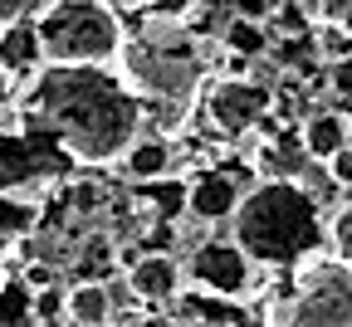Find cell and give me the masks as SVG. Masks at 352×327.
I'll use <instances>...</instances> for the list:
<instances>
[{
	"label": "cell",
	"mask_w": 352,
	"mask_h": 327,
	"mask_svg": "<svg viewBox=\"0 0 352 327\" xmlns=\"http://www.w3.org/2000/svg\"><path fill=\"white\" fill-rule=\"evenodd\" d=\"M25 127L83 166H108L142 132V98L108 64H44L25 93Z\"/></svg>",
	"instance_id": "1"
},
{
	"label": "cell",
	"mask_w": 352,
	"mask_h": 327,
	"mask_svg": "<svg viewBox=\"0 0 352 327\" xmlns=\"http://www.w3.org/2000/svg\"><path fill=\"white\" fill-rule=\"evenodd\" d=\"M235 245L250 264H298L328 245V225L318 215V196L298 181H264L230 210Z\"/></svg>",
	"instance_id": "2"
},
{
	"label": "cell",
	"mask_w": 352,
	"mask_h": 327,
	"mask_svg": "<svg viewBox=\"0 0 352 327\" xmlns=\"http://www.w3.org/2000/svg\"><path fill=\"white\" fill-rule=\"evenodd\" d=\"M122 83L152 103H191L206 78V39H196L182 20L147 15L118 44Z\"/></svg>",
	"instance_id": "3"
},
{
	"label": "cell",
	"mask_w": 352,
	"mask_h": 327,
	"mask_svg": "<svg viewBox=\"0 0 352 327\" xmlns=\"http://www.w3.org/2000/svg\"><path fill=\"white\" fill-rule=\"evenodd\" d=\"M34 39L50 64H113L122 20L108 0H50L34 20Z\"/></svg>",
	"instance_id": "4"
},
{
	"label": "cell",
	"mask_w": 352,
	"mask_h": 327,
	"mask_svg": "<svg viewBox=\"0 0 352 327\" xmlns=\"http://www.w3.org/2000/svg\"><path fill=\"white\" fill-rule=\"evenodd\" d=\"M270 327H352V269H303L294 293L270 303Z\"/></svg>",
	"instance_id": "5"
},
{
	"label": "cell",
	"mask_w": 352,
	"mask_h": 327,
	"mask_svg": "<svg viewBox=\"0 0 352 327\" xmlns=\"http://www.w3.org/2000/svg\"><path fill=\"white\" fill-rule=\"evenodd\" d=\"M270 88L245 78V74H230V78H220L210 88V98H206V117L226 132V137H245L254 132L264 117H270Z\"/></svg>",
	"instance_id": "6"
},
{
	"label": "cell",
	"mask_w": 352,
	"mask_h": 327,
	"mask_svg": "<svg viewBox=\"0 0 352 327\" xmlns=\"http://www.w3.org/2000/svg\"><path fill=\"white\" fill-rule=\"evenodd\" d=\"M191 278L206 284L210 293H220V298H240L254 278V264L235 240H210L191 254Z\"/></svg>",
	"instance_id": "7"
},
{
	"label": "cell",
	"mask_w": 352,
	"mask_h": 327,
	"mask_svg": "<svg viewBox=\"0 0 352 327\" xmlns=\"http://www.w3.org/2000/svg\"><path fill=\"white\" fill-rule=\"evenodd\" d=\"M50 137L39 132H0V191H20L30 181H44L50 171V152H44Z\"/></svg>",
	"instance_id": "8"
},
{
	"label": "cell",
	"mask_w": 352,
	"mask_h": 327,
	"mask_svg": "<svg viewBox=\"0 0 352 327\" xmlns=\"http://www.w3.org/2000/svg\"><path fill=\"white\" fill-rule=\"evenodd\" d=\"M127 293L142 303H171L182 293V269H176L171 254H142L127 269Z\"/></svg>",
	"instance_id": "9"
},
{
	"label": "cell",
	"mask_w": 352,
	"mask_h": 327,
	"mask_svg": "<svg viewBox=\"0 0 352 327\" xmlns=\"http://www.w3.org/2000/svg\"><path fill=\"white\" fill-rule=\"evenodd\" d=\"M235 201H240V185H235L226 171H201V176L186 185V215H196V220H206V225L230 220Z\"/></svg>",
	"instance_id": "10"
},
{
	"label": "cell",
	"mask_w": 352,
	"mask_h": 327,
	"mask_svg": "<svg viewBox=\"0 0 352 327\" xmlns=\"http://www.w3.org/2000/svg\"><path fill=\"white\" fill-rule=\"evenodd\" d=\"M347 142H352V122L342 113H308L298 127V147L308 152V161H328Z\"/></svg>",
	"instance_id": "11"
},
{
	"label": "cell",
	"mask_w": 352,
	"mask_h": 327,
	"mask_svg": "<svg viewBox=\"0 0 352 327\" xmlns=\"http://www.w3.org/2000/svg\"><path fill=\"white\" fill-rule=\"evenodd\" d=\"M122 166H127L132 181H157V176L171 171V142H166L162 132H152V137L138 132L127 142V152H122Z\"/></svg>",
	"instance_id": "12"
},
{
	"label": "cell",
	"mask_w": 352,
	"mask_h": 327,
	"mask_svg": "<svg viewBox=\"0 0 352 327\" xmlns=\"http://www.w3.org/2000/svg\"><path fill=\"white\" fill-rule=\"evenodd\" d=\"M39 39H34V20L20 25H0V69L6 74H30L39 64Z\"/></svg>",
	"instance_id": "13"
},
{
	"label": "cell",
	"mask_w": 352,
	"mask_h": 327,
	"mask_svg": "<svg viewBox=\"0 0 352 327\" xmlns=\"http://www.w3.org/2000/svg\"><path fill=\"white\" fill-rule=\"evenodd\" d=\"M64 317L74 327H103L113 317V293L103 284H74L64 293Z\"/></svg>",
	"instance_id": "14"
},
{
	"label": "cell",
	"mask_w": 352,
	"mask_h": 327,
	"mask_svg": "<svg viewBox=\"0 0 352 327\" xmlns=\"http://www.w3.org/2000/svg\"><path fill=\"white\" fill-rule=\"evenodd\" d=\"M34 225H39V210L30 201H20V191H0V245L25 240Z\"/></svg>",
	"instance_id": "15"
},
{
	"label": "cell",
	"mask_w": 352,
	"mask_h": 327,
	"mask_svg": "<svg viewBox=\"0 0 352 327\" xmlns=\"http://www.w3.org/2000/svg\"><path fill=\"white\" fill-rule=\"evenodd\" d=\"M303 161H308V152L294 142V137H289V142H270L259 152V171L264 176H279V181H294L303 171Z\"/></svg>",
	"instance_id": "16"
},
{
	"label": "cell",
	"mask_w": 352,
	"mask_h": 327,
	"mask_svg": "<svg viewBox=\"0 0 352 327\" xmlns=\"http://www.w3.org/2000/svg\"><path fill=\"white\" fill-rule=\"evenodd\" d=\"M308 20H314V15H308L298 0H274V5H270V30L279 39H303L308 34Z\"/></svg>",
	"instance_id": "17"
},
{
	"label": "cell",
	"mask_w": 352,
	"mask_h": 327,
	"mask_svg": "<svg viewBox=\"0 0 352 327\" xmlns=\"http://www.w3.org/2000/svg\"><path fill=\"white\" fill-rule=\"evenodd\" d=\"M328 245H333L338 264L352 269V205H342V210L333 215V225H328Z\"/></svg>",
	"instance_id": "18"
},
{
	"label": "cell",
	"mask_w": 352,
	"mask_h": 327,
	"mask_svg": "<svg viewBox=\"0 0 352 327\" xmlns=\"http://www.w3.org/2000/svg\"><path fill=\"white\" fill-rule=\"evenodd\" d=\"M318 54H323V59H342V54H352V34H347L338 20H328V25L318 30Z\"/></svg>",
	"instance_id": "19"
},
{
	"label": "cell",
	"mask_w": 352,
	"mask_h": 327,
	"mask_svg": "<svg viewBox=\"0 0 352 327\" xmlns=\"http://www.w3.org/2000/svg\"><path fill=\"white\" fill-rule=\"evenodd\" d=\"M50 0H0V25H20V20H34Z\"/></svg>",
	"instance_id": "20"
},
{
	"label": "cell",
	"mask_w": 352,
	"mask_h": 327,
	"mask_svg": "<svg viewBox=\"0 0 352 327\" xmlns=\"http://www.w3.org/2000/svg\"><path fill=\"white\" fill-rule=\"evenodd\" d=\"M328 83H333L338 98H352V54H342V59L328 64Z\"/></svg>",
	"instance_id": "21"
},
{
	"label": "cell",
	"mask_w": 352,
	"mask_h": 327,
	"mask_svg": "<svg viewBox=\"0 0 352 327\" xmlns=\"http://www.w3.org/2000/svg\"><path fill=\"white\" fill-rule=\"evenodd\" d=\"M323 166H328V176H333L338 185H352V142H347V147H338Z\"/></svg>",
	"instance_id": "22"
},
{
	"label": "cell",
	"mask_w": 352,
	"mask_h": 327,
	"mask_svg": "<svg viewBox=\"0 0 352 327\" xmlns=\"http://www.w3.org/2000/svg\"><path fill=\"white\" fill-rule=\"evenodd\" d=\"M191 5H196V0H152V15H162V20H186Z\"/></svg>",
	"instance_id": "23"
},
{
	"label": "cell",
	"mask_w": 352,
	"mask_h": 327,
	"mask_svg": "<svg viewBox=\"0 0 352 327\" xmlns=\"http://www.w3.org/2000/svg\"><path fill=\"white\" fill-rule=\"evenodd\" d=\"M10 98H15V88H10V74H6V69H0V117H6V113H10Z\"/></svg>",
	"instance_id": "24"
},
{
	"label": "cell",
	"mask_w": 352,
	"mask_h": 327,
	"mask_svg": "<svg viewBox=\"0 0 352 327\" xmlns=\"http://www.w3.org/2000/svg\"><path fill=\"white\" fill-rule=\"evenodd\" d=\"M127 327H171V322H162V317H138V322H127Z\"/></svg>",
	"instance_id": "25"
},
{
	"label": "cell",
	"mask_w": 352,
	"mask_h": 327,
	"mask_svg": "<svg viewBox=\"0 0 352 327\" xmlns=\"http://www.w3.org/2000/svg\"><path fill=\"white\" fill-rule=\"evenodd\" d=\"M338 25H342V30H347V34H352V0H347V10H342V15H338Z\"/></svg>",
	"instance_id": "26"
},
{
	"label": "cell",
	"mask_w": 352,
	"mask_h": 327,
	"mask_svg": "<svg viewBox=\"0 0 352 327\" xmlns=\"http://www.w3.org/2000/svg\"><path fill=\"white\" fill-rule=\"evenodd\" d=\"M0 284H6V269H0Z\"/></svg>",
	"instance_id": "27"
}]
</instances>
